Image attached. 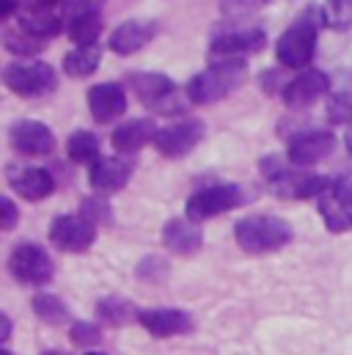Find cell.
Here are the masks:
<instances>
[{
    "label": "cell",
    "instance_id": "obj_1",
    "mask_svg": "<svg viewBox=\"0 0 352 355\" xmlns=\"http://www.w3.org/2000/svg\"><path fill=\"white\" fill-rule=\"evenodd\" d=\"M248 78V64L243 58H229V61H218L209 69L198 72L190 83H187V96L195 105H212L223 96H229L234 89H240Z\"/></svg>",
    "mask_w": 352,
    "mask_h": 355
},
{
    "label": "cell",
    "instance_id": "obj_2",
    "mask_svg": "<svg viewBox=\"0 0 352 355\" xmlns=\"http://www.w3.org/2000/svg\"><path fill=\"white\" fill-rule=\"evenodd\" d=\"M237 245L248 254H267L292 240V226L275 215H251L243 218L234 229Z\"/></svg>",
    "mask_w": 352,
    "mask_h": 355
},
{
    "label": "cell",
    "instance_id": "obj_3",
    "mask_svg": "<svg viewBox=\"0 0 352 355\" xmlns=\"http://www.w3.org/2000/svg\"><path fill=\"white\" fill-rule=\"evenodd\" d=\"M317 36H319V19L317 11H306L300 19H294L292 28H286L275 44L278 61L289 69H303L314 58L317 50Z\"/></svg>",
    "mask_w": 352,
    "mask_h": 355
},
{
    "label": "cell",
    "instance_id": "obj_4",
    "mask_svg": "<svg viewBox=\"0 0 352 355\" xmlns=\"http://www.w3.org/2000/svg\"><path fill=\"white\" fill-rule=\"evenodd\" d=\"M3 83L19 96H44L58 86V78L50 64L14 61L3 69Z\"/></svg>",
    "mask_w": 352,
    "mask_h": 355
},
{
    "label": "cell",
    "instance_id": "obj_5",
    "mask_svg": "<svg viewBox=\"0 0 352 355\" xmlns=\"http://www.w3.org/2000/svg\"><path fill=\"white\" fill-rule=\"evenodd\" d=\"M262 168L267 171V177H270V187L275 190V196H281V198H311V196H322V193H328L331 187H333V182L325 177H319V174H303V171H283L281 166H275L272 163V157L270 160H264Z\"/></svg>",
    "mask_w": 352,
    "mask_h": 355
},
{
    "label": "cell",
    "instance_id": "obj_6",
    "mask_svg": "<svg viewBox=\"0 0 352 355\" xmlns=\"http://www.w3.org/2000/svg\"><path fill=\"white\" fill-rule=\"evenodd\" d=\"M243 201H245L243 187H237V184H209V187L190 196L184 212H187V220L201 223L206 218H215V215H223V212L240 207Z\"/></svg>",
    "mask_w": 352,
    "mask_h": 355
},
{
    "label": "cell",
    "instance_id": "obj_7",
    "mask_svg": "<svg viewBox=\"0 0 352 355\" xmlns=\"http://www.w3.org/2000/svg\"><path fill=\"white\" fill-rule=\"evenodd\" d=\"M8 270L11 275L19 281V284H30V286H39V284H47L53 278V259L50 254L36 245V243H19L11 257H8Z\"/></svg>",
    "mask_w": 352,
    "mask_h": 355
},
{
    "label": "cell",
    "instance_id": "obj_8",
    "mask_svg": "<svg viewBox=\"0 0 352 355\" xmlns=\"http://www.w3.org/2000/svg\"><path fill=\"white\" fill-rule=\"evenodd\" d=\"M50 240L67 254H83L96 240V223L86 215H58L50 226Z\"/></svg>",
    "mask_w": 352,
    "mask_h": 355
},
{
    "label": "cell",
    "instance_id": "obj_9",
    "mask_svg": "<svg viewBox=\"0 0 352 355\" xmlns=\"http://www.w3.org/2000/svg\"><path fill=\"white\" fill-rule=\"evenodd\" d=\"M204 130H206V127H204V121H198V119L176 121V124H168V127H163V130L157 132L155 146H157V152L166 155V157H184V155H190V152L201 144Z\"/></svg>",
    "mask_w": 352,
    "mask_h": 355
},
{
    "label": "cell",
    "instance_id": "obj_10",
    "mask_svg": "<svg viewBox=\"0 0 352 355\" xmlns=\"http://www.w3.org/2000/svg\"><path fill=\"white\" fill-rule=\"evenodd\" d=\"M8 138H11V146L19 155H28V157H44L55 149L53 130L42 121H30V119L14 121L11 130H8Z\"/></svg>",
    "mask_w": 352,
    "mask_h": 355
},
{
    "label": "cell",
    "instance_id": "obj_11",
    "mask_svg": "<svg viewBox=\"0 0 352 355\" xmlns=\"http://www.w3.org/2000/svg\"><path fill=\"white\" fill-rule=\"evenodd\" d=\"M333 149H336L333 132H328V130H311V132H303V135L292 138V144H289V160H292V166L306 168V166H314V163L325 160Z\"/></svg>",
    "mask_w": 352,
    "mask_h": 355
},
{
    "label": "cell",
    "instance_id": "obj_12",
    "mask_svg": "<svg viewBox=\"0 0 352 355\" xmlns=\"http://www.w3.org/2000/svg\"><path fill=\"white\" fill-rule=\"evenodd\" d=\"M88 107L94 121L110 124L127 113V91L118 83H99L88 91Z\"/></svg>",
    "mask_w": 352,
    "mask_h": 355
},
{
    "label": "cell",
    "instance_id": "obj_13",
    "mask_svg": "<svg viewBox=\"0 0 352 355\" xmlns=\"http://www.w3.org/2000/svg\"><path fill=\"white\" fill-rule=\"evenodd\" d=\"M8 184L17 196H22L25 201H42L47 196H53L55 190V179L47 168L39 166H22V168H11L8 171Z\"/></svg>",
    "mask_w": 352,
    "mask_h": 355
},
{
    "label": "cell",
    "instance_id": "obj_14",
    "mask_svg": "<svg viewBox=\"0 0 352 355\" xmlns=\"http://www.w3.org/2000/svg\"><path fill=\"white\" fill-rule=\"evenodd\" d=\"M155 36H157V22H152V19H130V22H121L110 33V50L116 55H132V53L143 50Z\"/></svg>",
    "mask_w": 352,
    "mask_h": 355
},
{
    "label": "cell",
    "instance_id": "obj_15",
    "mask_svg": "<svg viewBox=\"0 0 352 355\" xmlns=\"http://www.w3.org/2000/svg\"><path fill=\"white\" fill-rule=\"evenodd\" d=\"M264 42H267V33L262 28H245V31H229V33H220L215 36L212 42V55L215 58H240L245 53H256L262 50Z\"/></svg>",
    "mask_w": 352,
    "mask_h": 355
},
{
    "label": "cell",
    "instance_id": "obj_16",
    "mask_svg": "<svg viewBox=\"0 0 352 355\" xmlns=\"http://www.w3.org/2000/svg\"><path fill=\"white\" fill-rule=\"evenodd\" d=\"M328 89H331L328 75L319 72V69H308V72L297 75L292 83H286V89H283L281 96H283V102L289 107H308V105H314Z\"/></svg>",
    "mask_w": 352,
    "mask_h": 355
},
{
    "label": "cell",
    "instance_id": "obj_17",
    "mask_svg": "<svg viewBox=\"0 0 352 355\" xmlns=\"http://www.w3.org/2000/svg\"><path fill=\"white\" fill-rule=\"evenodd\" d=\"M138 322L157 339L182 336L193 328V320L184 311H176V309H146V311L138 314Z\"/></svg>",
    "mask_w": 352,
    "mask_h": 355
},
{
    "label": "cell",
    "instance_id": "obj_18",
    "mask_svg": "<svg viewBox=\"0 0 352 355\" xmlns=\"http://www.w3.org/2000/svg\"><path fill=\"white\" fill-rule=\"evenodd\" d=\"M160 127L155 124V119H132V121H124L121 127H116L113 132V146L124 155H132V152H141L146 144H155Z\"/></svg>",
    "mask_w": 352,
    "mask_h": 355
},
{
    "label": "cell",
    "instance_id": "obj_19",
    "mask_svg": "<svg viewBox=\"0 0 352 355\" xmlns=\"http://www.w3.org/2000/svg\"><path fill=\"white\" fill-rule=\"evenodd\" d=\"M132 174V163L124 157H99L91 163V184L102 193H116L121 190Z\"/></svg>",
    "mask_w": 352,
    "mask_h": 355
},
{
    "label": "cell",
    "instance_id": "obj_20",
    "mask_svg": "<svg viewBox=\"0 0 352 355\" xmlns=\"http://www.w3.org/2000/svg\"><path fill=\"white\" fill-rule=\"evenodd\" d=\"M130 86L135 91V96L149 107L163 105L166 99H171L176 94V83L163 72H135L130 78Z\"/></svg>",
    "mask_w": 352,
    "mask_h": 355
},
{
    "label": "cell",
    "instance_id": "obj_21",
    "mask_svg": "<svg viewBox=\"0 0 352 355\" xmlns=\"http://www.w3.org/2000/svg\"><path fill=\"white\" fill-rule=\"evenodd\" d=\"M163 243H166V248H168L171 254H176V257H190V254H195V251L201 248L204 237H201V229H198L193 220H187V218H174V220H168L166 229H163Z\"/></svg>",
    "mask_w": 352,
    "mask_h": 355
},
{
    "label": "cell",
    "instance_id": "obj_22",
    "mask_svg": "<svg viewBox=\"0 0 352 355\" xmlns=\"http://www.w3.org/2000/svg\"><path fill=\"white\" fill-rule=\"evenodd\" d=\"M319 215H322L325 226L331 232H336V234L352 229V201L350 198H342L333 187L319 196Z\"/></svg>",
    "mask_w": 352,
    "mask_h": 355
},
{
    "label": "cell",
    "instance_id": "obj_23",
    "mask_svg": "<svg viewBox=\"0 0 352 355\" xmlns=\"http://www.w3.org/2000/svg\"><path fill=\"white\" fill-rule=\"evenodd\" d=\"M99 61H102V50L96 44L75 47L72 53L64 55V72L72 78H88L99 69Z\"/></svg>",
    "mask_w": 352,
    "mask_h": 355
},
{
    "label": "cell",
    "instance_id": "obj_24",
    "mask_svg": "<svg viewBox=\"0 0 352 355\" xmlns=\"http://www.w3.org/2000/svg\"><path fill=\"white\" fill-rule=\"evenodd\" d=\"M67 33L78 47L96 44V36L102 33V17L99 14H72V17H67Z\"/></svg>",
    "mask_w": 352,
    "mask_h": 355
},
{
    "label": "cell",
    "instance_id": "obj_25",
    "mask_svg": "<svg viewBox=\"0 0 352 355\" xmlns=\"http://www.w3.org/2000/svg\"><path fill=\"white\" fill-rule=\"evenodd\" d=\"M67 155L75 163H96L99 160V138L88 130H78L67 141Z\"/></svg>",
    "mask_w": 352,
    "mask_h": 355
},
{
    "label": "cell",
    "instance_id": "obj_26",
    "mask_svg": "<svg viewBox=\"0 0 352 355\" xmlns=\"http://www.w3.org/2000/svg\"><path fill=\"white\" fill-rule=\"evenodd\" d=\"M3 44H6V50L14 53V55H33V53L42 50L44 42L36 39V36H30L28 31H22V28L17 25L14 31H6V33H3Z\"/></svg>",
    "mask_w": 352,
    "mask_h": 355
},
{
    "label": "cell",
    "instance_id": "obj_27",
    "mask_svg": "<svg viewBox=\"0 0 352 355\" xmlns=\"http://www.w3.org/2000/svg\"><path fill=\"white\" fill-rule=\"evenodd\" d=\"M322 19L333 31H350L352 28V0H328L322 8Z\"/></svg>",
    "mask_w": 352,
    "mask_h": 355
},
{
    "label": "cell",
    "instance_id": "obj_28",
    "mask_svg": "<svg viewBox=\"0 0 352 355\" xmlns=\"http://www.w3.org/2000/svg\"><path fill=\"white\" fill-rule=\"evenodd\" d=\"M33 311L44 320V322H64L67 320V306H64V300L61 297H55V295H36L33 297Z\"/></svg>",
    "mask_w": 352,
    "mask_h": 355
},
{
    "label": "cell",
    "instance_id": "obj_29",
    "mask_svg": "<svg viewBox=\"0 0 352 355\" xmlns=\"http://www.w3.org/2000/svg\"><path fill=\"white\" fill-rule=\"evenodd\" d=\"M99 314H102L105 320H110V322L121 325V322H127V320H138V314H141V311H135L127 300L113 297V300H102V303H99Z\"/></svg>",
    "mask_w": 352,
    "mask_h": 355
},
{
    "label": "cell",
    "instance_id": "obj_30",
    "mask_svg": "<svg viewBox=\"0 0 352 355\" xmlns=\"http://www.w3.org/2000/svg\"><path fill=\"white\" fill-rule=\"evenodd\" d=\"M328 119L333 124H352V91H342L328 102Z\"/></svg>",
    "mask_w": 352,
    "mask_h": 355
},
{
    "label": "cell",
    "instance_id": "obj_31",
    "mask_svg": "<svg viewBox=\"0 0 352 355\" xmlns=\"http://www.w3.org/2000/svg\"><path fill=\"white\" fill-rule=\"evenodd\" d=\"M69 336H72V342H75L78 347H94V345H99V342H102L99 328H96V325H91V322H75V325H72V331H69Z\"/></svg>",
    "mask_w": 352,
    "mask_h": 355
},
{
    "label": "cell",
    "instance_id": "obj_32",
    "mask_svg": "<svg viewBox=\"0 0 352 355\" xmlns=\"http://www.w3.org/2000/svg\"><path fill=\"white\" fill-rule=\"evenodd\" d=\"M83 215H86L91 223H96V220H110V207H107L102 198H86V201H83Z\"/></svg>",
    "mask_w": 352,
    "mask_h": 355
},
{
    "label": "cell",
    "instance_id": "obj_33",
    "mask_svg": "<svg viewBox=\"0 0 352 355\" xmlns=\"http://www.w3.org/2000/svg\"><path fill=\"white\" fill-rule=\"evenodd\" d=\"M0 207H3V220H0V226H3L6 232H11V229L17 226V207H14L11 198H3Z\"/></svg>",
    "mask_w": 352,
    "mask_h": 355
},
{
    "label": "cell",
    "instance_id": "obj_34",
    "mask_svg": "<svg viewBox=\"0 0 352 355\" xmlns=\"http://www.w3.org/2000/svg\"><path fill=\"white\" fill-rule=\"evenodd\" d=\"M333 190L342 196V198H350L352 201V171H347V174H342V177L333 182Z\"/></svg>",
    "mask_w": 352,
    "mask_h": 355
},
{
    "label": "cell",
    "instance_id": "obj_35",
    "mask_svg": "<svg viewBox=\"0 0 352 355\" xmlns=\"http://www.w3.org/2000/svg\"><path fill=\"white\" fill-rule=\"evenodd\" d=\"M61 0H28V8H42V11H53Z\"/></svg>",
    "mask_w": 352,
    "mask_h": 355
},
{
    "label": "cell",
    "instance_id": "obj_36",
    "mask_svg": "<svg viewBox=\"0 0 352 355\" xmlns=\"http://www.w3.org/2000/svg\"><path fill=\"white\" fill-rule=\"evenodd\" d=\"M19 3H22V0H0V17H3V19H6V17H11V14H14V8H17Z\"/></svg>",
    "mask_w": 352,
    "mask_h": 355
},
{
    "label": "cell",
    "instance_id": "obj_37",
    "mask_svg": "<svg viewBox=\"0 0 352 355\" xmlns=\"http://www.w3.org/2000/svg\"><path fill=\"white\" fill-rule=\"evenodd\" d=\"M344 146H347V152L352 155V124L347 127V135H344Z\"/></svg>",
    "mask_w": 352,
    "mask_h": 355
},
{
    "label": "cell",
    "instance_id": "obj_38",
    "mask_svg": "<svg viewBox=\"0 0 352 355\" xmlns=\"http://www.w3.org/2000/svg\"><path fill=\"white\" fill-rule=\"evenodd\" d=\"M44 355H69V353H61V350H47Z\"/></svg>",
    "mask_w": 352,
    "mask_h": 355
},
{
    "label": "cell",
    "instance_id": "obj_39",
    "mask_svg": "<svg viewBox=\"0 0 352 355\" xmlns=\"http://www.w3.org/2000/svg\"><path fill=\"white\" fill-rule=\"evenodd\" d=\"M86 355H105V353H86Z\"/></svg>",
    "mask_w": 352,
    "mask_h": 355
}]
</instances>
